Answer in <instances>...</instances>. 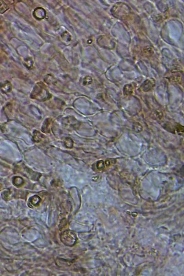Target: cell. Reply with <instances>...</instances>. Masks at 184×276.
I'll return each instance as SVG.
<instances>
[{
	"mask_svg": "<svg viewBox=\"0 0 184 276\" xmlns=\"http://www.w3.org/2000/svg\"><path fill=\"white\" fill-rule=\"evenodd\" d=\"M31 94L33 97L36 99L38 100L42 99L43 100L45 98L46 99V97L47 98L48 94V91L47 89H45L44 86H43L41 83H39L35 86L34 90Z\"/></svg>",
	"mask_w": 184,
	"mask_h": 276,
	"instance_id": "1",
	"label": "cell"
},
{
	"mask_svg": "<svg viewBox=\"0 0 184 276\" xmlns=\"http://www.w3.org/2000/svg\"><path fill=\"white\" fill-rule=\"evenodd\" d=\"M0 89L4 93H8L11 90V85L8 82H5L0 84Z\"/></svg>",
	"mask_w": 184,
	"mask_h": 276,
	"instance_id": "2",
	"label": "cell"
},
{
	"mask_svg": "<svg viewBox=\"0 0 184 276\" xmlns=\"http://www.w3.org/2000/svg\"><path fill=\"white\" fill-rule=\"evenodd\" d=\"M34 14L35 15V17L37 18L38 19H41L44 18L45 16L46 12L45 10L42 8H38L35 11Z\"/></svg>",
	"mask_w": 184,
	"mask_h": 276,
	"instance_id": "3",
	"label": "cell"
},
{
	"mask_svg": "<svg viewBox=\"0 0 184 276\" xmlns=\"http://www.w3.org/2000/svg\"><path fill=\"white\" fill-rule=\"evenodd\" d=\"M8 9L9 7L8 6V5L4 1H0V13L3 14L6 12Z\"/></svg>",
	"mask_w": 184,
	"mask_h": 276,
	"instance_id": "4",
	"label": "cell"
},
{
	"mask_svg": "<svg viewBox=\"0 0 184 276\" xmlns=\"http://www.w3.org/2000/svg\"><path fill=\"white\" fill-rule=\"evenodd\" d=\"M134 129L135 132H140V131H141L142 129V126L138 123H135V124L134 125Z\"/></svg>",
	"mask_w": 184,
	"mask_h": 276,
	"instance_id": "5",
	"label": "cell"
},
{
	"mask_svg": "<svg viewBox=\"0 0 184 276\" xmlns=\"http://www.w3.org/2000/svg\"><path fill=\"white\" fill-rule=\"evenodd\" d=\"M104 167V163L102 161H99L97 163V167L98 169H103Z\"/></svg>",
	"mask_w": 184,
	"mask_h": 276,
	"instance_id": "6",
	"label": "cell"
},
{
	"mask_svg": "<svg viewBox=\"0 0 184 276\" xmlns=\"http://www.w3.org/2000/svg\"><path fill=\"white\" fill-rule=\"evenodd\" d=\"M105 164H106V165H107V166H108L109 165H110L111 163H110V162H109V161H107L106 162H105Z\"/></svg>",
	"mask_w": 184,
	"mask_h": 276,
	"instance_id": "7",
	"label": "cell"
}]
</instances>
